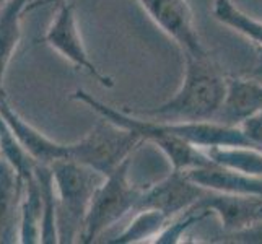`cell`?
Returning <instances> with one entry per match:
<instances>
[{"instance_id":"24","label":"cell","mask_w":262,"mask_h":244,"mask_svg":"<svg viewBox=\"0 0 262 244\" xmlns=\"http://www.w3.org/2000/svg\"><path fill=\"white\" fill-rule=\"evenodd\" d=\"M7 2H8V0H0V8H2Z\"/></svg>"},{"instance_id":"7","label":"cell","mask_w":262,"mask_h":244,"mask_svg":"<svg viewBox=\"0 0 262 244\" xmlns=\"http://www.w3.org/2000/svg\"><path fill=\"white\" fill-rule=\"evenodd\" d=\"M135 2L184 54H192V56L210 54L197 33L194 15L187 0H135Z\"/></svg>"},{"instance_id":"17","label":"cell","mask_w":262,"mask_h":244,"mask_svg":"<svg viewBox=\"0 0 262 244\" xmlns=\"http://www.w3.org/2000/svg\"><path fill=\"white\" fill-rule=\"evenodd\" d=\"M205 153L216 165L262 178V151L254 147H212Z\"/></svg>"},{"instance_id":"5","label":"cell","mask_w":262,"mask_h":244,"mask_svg":"<svg viewBox=\"0 0 262 244\" xmlns=\"http://www.w3.org/2000/svg\"><path fill=\"white\" fill-rule=\"evenodd\" d=\"M143 140L137 134L116 125L110 121H99L83 139L72 143V158L107 176L132 157V151Z\"/></svg>"},{"instance_id":"3","label":"cell","mask_w":262,"mask_h":244,"mask_svg":"<svg viewBox=\"0 0 262 244\" xmlns=\"http://www.w3.org/2000/svg\"><path fill=\"white\" fill-rule=\"evenodd\" d=\"M51 168L57 192L59 242H77L82 239L90 204L104 176L74 160H59Z\"/></svg>"},{"instance_id":"1","label":"cell","mask_w":262,"mask_h":244,"mask_svg":"<svg viewBox=\"0 0 262 244\" xmlns=\"http://www.w3.org/2000/svg\"><path fill=\"white\" fill-rule=\"evenodd\" d=\"M184 78L178 92L160 106L140 114L160 121H213L227 96L228 78L210 54H184Z\"/></svg>"},{"instance_id":"20","label":"cell","mask_w":262,"mask_h":244,"mask_svg":"<svg viewBox=\"0 0 262 244\" xmlns=\"http://www.w3.org/2000/svg\"><path fill=\"white\" fill-rule=\"evenodd\" d=\"M225 242H239V244H262V221L252 223L246 228H241L231 233H225Z\"/></svg>"},{"instance_id":"6","label":"cell","mask_w":262,"mask_h":244,"mask_svg":"<svg viewBox=\"0 0 262 244\" xmlns=\"http://www.w3.org/2000/svg\"><path fill=\"white\" fill-rule=\"evenodd\" d=\"M42 41L54 51H57L62 57H66L69 62H72L77 69L86 70L101 86L104 88L114 86L113 78L101 74L88 56L82 34H80V30H78L74 2H70V0L60 2L56 18H54L52 23L49 25Z\"/></svg>"},{"instance_id":"15","label":"cell","mask_w":262,"mask_h":244,"mask_svg":"<svg viewBox=\"0 0 262 244\" xmlns=\"http://www.w3.org/2000/svg\"><path fill=\"white\" fill-rule=\"evenodd\" d=\"M23 178L0 158V242H12L16 216L20 215Z\"/></svg>"},{"instance_id":"4","label":"cell","mask_w":262,"mask_h":244,"mask_svg":"<svg viewBox=\"0 0 262 244\" xmlns=\"http://www.w3.org/2000/svg\"><path fill=\"white\" fill-rule=\"evenodd\" d=\"M130 158L122 161L113 173L104 176L101 184L96 187L93 194L90 210L86 215L85 230L82 234V244L93 242L104 230H107L124 215L135 212L143 189L135 186L129 179Z\"/></svg>"},{"instance_id":"16","label":"cell","mask_w":262,"mask_h":244,"mask_svg":"<svg viewBox=\"0 0 262 244\" xmlns=\"http://www.w3.org/2000/svg\"><path fill=\"white\" fill-rule=\"evenodd\" d=\"M212 13L219 23L228 26L262 48V20L243 12L233 0H215Z\"/></svg>"},{"instance_id":"13","label":"cell","mask_w":262,"mask_h":244,"mask_svg":"<svg viewBox=\"0 0 262 244\" xmlns=\"http://www.w3.org/2000/svg\"><path fill=\"white\" fill-rule=\"evenodd\" d=\"M41 221H42V189L34 168V173L23 179L20 215H18V242L21 244L41 242Z\"/></svg>"},{"instance_id":"11","label":"cell","mask_w":262,"mask_h":244,"mask_svg":"<svg viewBox=\"0 0 262 244\" xmlns=\"http://www.w3.org/2000/svg\"><path fill=\"white\" fill-rule=\"evenodd\" d=\"M262 111V81L257 77L228 78L227 96L216 113V122L239 127L248 117Z\"/></svg>"},{"instance_id":"19","label":"cell","mask_w":262,"mask_h":244,"mask_svg":"<svg viewBox=\"0 0 262 244\" xmlns=\"http://www.w3.org/2000/svg\"><path fill=\"white\" fill-rule=\"evenodd\" d=\"M210 212L207 210H194V209H189L186 212V215L179 213L176 216H173L168 223L166 227L161 230V233L155 238L157 244H174V242H179V238L183 236V234L192 227L194 223H199L202 218H205L207 215Z\"/></svg>"},{"instance_id":"8","label":"cell","mask_w":262,"mask_h":244,"mask_svg":"<svg viewBox=\"0 0 262 244\" xmlns=\"http://www.w3.org/2000/svg\"><path fill=\"white\" fill-rule=\"evenodd\" d=\"M207 192L209 191L195 184L186 171L173 169L166 178L143 189L135 212L145 209L158 210L171 220L173 216L192 209Z\"/></svg>"},{"instance_id":"14","label":"cell","mask_w":262,"mask_h":244,"mask_svg":"<svg viewBox=\"0 0 262 244\" xmlns=\"http://www.w3.org/2000/svg\"><path fill=\"white\" fill-rule=\"evenodd\" d=\"M30 0H8L0 8V92L4 90L7 69L21 39V20Z\"/></svg>"},{"instance_id":"10","label":"cell","mask_w":262,"mask_h":244,"mask_svg":"<svg viewBox=\"0 0 262 244\" xmlns=\"http://www.w3.org/2000/svg\"><path fill=\"white\" fill-rule=\"evenodd\" d=\"M192 209L215 213L220 218L225 233H231L262 221V195L209 191Z\"/></svg>"},{"instance_id":"2","label":"cell","mask_w":262,"mask_h":244,"mask_svg":"<svg viewBox=\"0 0 262 244\" xmlns=\"http://www.w3.org/2000/svg\"><path fill=\"white\" fill-rule=\"evenodd\" d=\"M72 99L92 107L101 119H106L116 125H119V127L135 132L143 142H151L153 145H157L165 153V157L171 163L173 169L187 171V169L213 165V161L209 158L205 150L199 148L192 145V143L186 142L184 139L178 137L173 132H169L166 129V125L163 124V121L142 119V117L127 114L121 109H116V107L99 101L98 98L90 95L82 88L75 90L74 95H72Z\"/></svg>"},{"instance_id":"18","label":"cell","mask_w":262,"mask_h":244,"mask_svg":"<svg viewBox=\"0 0 262 244\" xmlns=\"http://www.w3.org/2000/svg\"><path fill=\"white\" fill-rule=\"evenodd\" d=\"M137 215L134 216V220L125 227V230L117 234V236L107 242L114 244H132V242H143L148 241L150 238H157L166 227L169 218L158 210H137ZM155 241V239H153Z\"/></svg>"},{"instance_id":"9","label":"cell","mask_w":262,"mask_h":244,"mask_svg":"<svg viewBox=\"0 0 262 244\" xmlns=\"http://www.w3.org/2000/svg\"><path fill=\"white\" fill-rule=\"evenodd\" d=\"M0 116L4 117L8 127L12 129L18 142L26 150V153L38 163V165L51 166L52 163L59 160H70L72 158V143H59L49 139L41 130H38L30 122H26L23 117L18 114L13 106L8 103V99L0 92Z\"/></svg>"},{"instance_id":"21","label":"cell","mask_w":262,"mask_h":244,"mask_svg":"<svg viewBox=\"0 0 262 244\" xmlns=\"http://www.w3.org/2000/svg\"><path fill=\"white\" fill-rule=\"evenodd\" d=\"M239 127L243 132H245L246 139L249 140L251 145L262 151V111L248 117Z\"/></svg>"},{"instance_id":"22","label":"cell","mask_w":262,"mask_h":244,"mask_svg":"<svg viewBox=\"0 0 262 244\" xmlns=\"http://www.w3.org/2000/svg\"><path fill=\"white\" fill-rule=\"evenodd\" d=\"M251 77L262 78V48L257 51V60H256V64H254V69L251 70Z\"/></svg>"},{"instance_id":"12","label":"cell","mask_w":262,"mask_h":244,"mask_svg":"<svg viewBox=\"0 0 262 244\" xmlns=\"http://www.w3.org/2000/svg\"><path fill=\"white\" fill-rule=\"evenodd\" d=\"M186 174L195 184L212 192L262 195V178L251 176L241 171L225 168L213 163L210 166L187 169Z\"/></svg>"},{"instance_id":"23","label":"cell","mask_w":262,"mask_h":244,"mask_svg":"<svg viewBox=\"0 0 262 244\" xmlns=\"http://www.w3.org/2000/svg\"><path fill=\"white\" fill-rule=\"evenodd\" d=\"M46 2H64V0H44L42 4H46ZM42 4H41V5H42Z\"/></svg>"}]
</instances>
